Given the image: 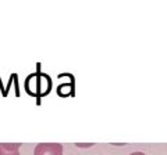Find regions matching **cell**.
Here are the masks:
<instances>
[{
  "instance_id": "cell-1",
  "label": "cell",
  "mask_w": 167,
  "mask_h": 155,
  "mask_svg": "<svg viewBox=\"0 0 167 155\" xmlns=\"http://www.w3.org/2000/svg\"><path fill=\"white\" fill-rule=\"evenodd\" d=\"M25 86L27 92H29L33 96H46L52 89V82L50 78L45 73H33L27 79Z\"/></svg>"
},
{
  "instance_id": "cell-2",
  "label": "cell",
  "mask_w": 167,
  "mask_h": 155,
  "mask_svg": "<svg viewBox=\"0 0 167 155\" xmlns=\"http://www.w3.org/2000/svg\"><path fill=\"white\" fill-rule=\"evenodd\" d=\"M33 155H63V146L59 143H39Z\"/></svg>"
},
{
  "instance_id": "cell-3",
  "label": "cell",
  "mask_w": 167,
  "mask_h": 155,
  "mask_svg": "<svg viewBox=\"0 0 167 155\" xmlns=\"http://www.w3.org/2000/svg\"><path fill=\"white\" fill-rule=\"evenodd\" d=\"M20 147L16 143H0V155H20Z\"/></svg>"
},
{
  "instance_id": "cell-4",
  "label": "cell",
  "mask_w": 167,
  "mask_h": 155,
  "mask_svg": "<svg viewBox=\"0 0 167 155\" xmlns=\"http://www.w3.org/2000/svg\"><path fill=\"white\" fill-rule=\"evenodd\" d=\"M131 155H145V154H143V152H132Z\"/></svg>"
}]
</instances>
